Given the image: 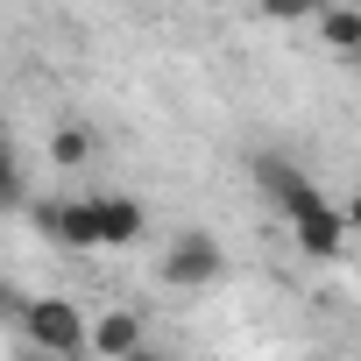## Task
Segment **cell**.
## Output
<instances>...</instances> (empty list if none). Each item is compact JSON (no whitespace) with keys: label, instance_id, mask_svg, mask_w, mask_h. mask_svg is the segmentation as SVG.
I'll list each match as a JSON object with an SVG mask.
<instances>
[{"label":"cell","instance_id":"cell-1","mask_svg":"<svg viewBox=\"0 0 361 361\" xmlns=\"http://www.w3.org/2000/svg\"><path fill=\"white\" fill-rule=\"evenodd\" d=\"M255 185H262V199L290 220V241H298L312 262H333V255L347 248V220H340V206L312 185L290 156H255Z\"/></svg>","mask_w":361,"mask_h":361},{"label":"cell","instance_id":"cell-2","mask_svg":"<svg viewBox=\"0 0 361 361\" xmlns=\"http://www.w3.org/2000/svg\"><path fill=\"white\" fill-rule=\"evenodd\" d=\"M22 347H36V354H50V361H92V347H85V333H92V319L71 305V298H29L22 305Z\"/></svg>","mask_w":361,"mask_h":361},{"label":"cell","instance_id":"cell-3","mask_svg":"<svg viewBox=\"0 0 361 361\" xmlns=\"http://www.w3.org/2000/svg\"><path fill=\"white\" fill-rule=\"evenodd\" d=\"M163 283H170V290H185V298L220 290V283H227V248H220L206 227H177L170 248H163Z\"/></svg>","mask_w":361,"mask_h":361},{"label":"cell","instance_id":"cell-4","mask_svg":"<svg viewBox=\"0 0 361 361\" xmlns=\"http://www.w3.org/2000/svg\"><path fill=\"white\" fill-rule=\"evenodd\" d=\"M29 220L43 227V241H57V248H71V255H92V248H99L92 199H29Z\"/></svg>","mask_w":361,"mask_h":361},{"label":"cell","instance_id":"cell-5","mask_svg":"<svg viewBox=\"0 0 361 361\" xmlns=\"http://www.w3.org/2000/svg\"><path fill=\"white\" fill-rule=\"evenodd\" d=\"M92 227H99V248H135L149 227V206L135 192H92Z\"/></svg>","mask_w":361,"mask_h":361},{"label":"cell","instance_id":"cell-6","mask_svg":"<svg viewBox=\"0 0 361 361\" xmlns=\"http://www.w3.org/2000/svg\"><path fill=\"white\" fill-rule=\"evenodd\" d=\"M85 347H92V354H106V361H135V354H142V319L114 305V312H99V319H92Z\"/></svg>","mask_w":361,"mask_h":361},{"label":"cell","instance_id":"cell-7","mask_svg":"<svg viewBox=\"0 0 361 361\" xmlns=\"http://www.w3.org/2000/svg\"><path fill=\"white\" fill-rule=\"evenodd\" d=\"M319 43L340 50V57H354L361 50V8H326L319 15Z\"/></svg>","mask_w":361,"mask_h":361},{"label":"cell","instance_id":"cell-8","mask_svg":"<svg viewBox=\"0 0 361 361\" xmlns=\"http://www.w3.org/2000/svg\"><path fill=\"white\" fill-rule=\"evenodd\" d=\"M50 163H57V170L92 163V128H78V121H71V128H57V135H50Z\"/></svg>","mask_w":361,"mask_h":361},{"label":"cell","instance_id":"cell-9","mask_svg":"<svg viewBox=\"0 0 361 361\" xmlns=\"http://www.w3.org/2000/svg\"><path fill=\"white\" fill-rule=\"evenodd\" d=\"M29 206V185H22V163H15V149L0 142V213H22Z\"/></svg>","mask_w":361,"mask_h":361},{"label":"cell","instance_id":"cell-10","mask_svg":"<svg viewBox=\"0 0 361 361\" xmlns=\"http://www.w3.org/2000/svg\"><path fill=\"white\" fill-rule=\"evenodd\" d=\"M340 220H347V241H354V234H361V192H354V199L340 206Z\"/></svg>","mask_w":361,"mask_h":361},{"label":"cell","instance_id":"cell-11","mask_svg":"<svg viewBox=\"0 0 361 361\" xmlns=\"http://www.w3.org/2000/svg\"><path fill=\"white\" fill-rule=\"evenodd\" d=\"M22 361H50V354H36V347H22Z\"/></svg>","mask_w":361,"mask_h":361},{"label":"cell","instance_id":"cell-12","mask_svg":"<svg viewBox=\"0 0 361 361\" xmlns=\"http://www.w3.org/2000/svg\"><path fill=\"white\" fill-rule=\"evenodd\" d=\"M347 64H361V50H354V57H347Z\"/></svg>","mask_w":361,"mask_h":361}]
</instances>
